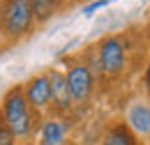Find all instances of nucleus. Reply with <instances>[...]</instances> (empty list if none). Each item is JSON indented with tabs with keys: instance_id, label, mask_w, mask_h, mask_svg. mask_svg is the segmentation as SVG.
<instances>
[{
	"instance_id": "f257e3e1",
	"label": "nucleus",
	"mask_w": 150,
	"mask_h": 145,
	"mask_svg": "<svg viewBox=\"0 0 150 145\" xmlns=\"http://www.w3.org/2000/svg\"><path fill=\"white\" fill-rule=\"evenodd\" d=\"M0 122L16 136V141H30L37 134L42 113L30 108L21 85H12L0 99Z\"/></svg>"
},
{
	"instance_id": "f03ea898",
	"label": "nucleus",
	"mask_w": 150,
	"mask_h": 145,
	"mask_svg": "<svg viewBox=\"0 0 150 145\" xmlns=\"http://www.w3.org/2000/svg\"><path fill=\"white\" fill-rule=\"evenodd\" d=\"M132 35L129 32H111L102 37L95 46L97 72L104 78L118 81L132 67Z\"/></svg>"
},
{
	"instance_id": "7ed1b4c3",
	"label": "nucleus",
	"mask_w": 150,
	"mask_h": 145,
	"mask_svg": "<svg viewBox=\"0 0 150 145\" xmlns=\"http://www.w3.org/2000/svg\"><path fill=\"white\" fill-rule=\"evenodd\" d=\"M37 30L30 0H2L0 2V39L5 44H19Z\"/></svg>"
},
{
	"instance_id": "20e7f679",
	"label": "nucleus",
	"mask_w": 150,
	"mask_h": 145,
	"mask_svg": "<svg viewBox=\"0 0 150 145\" xmlns=\"http://www.w3.org/2000/svg\"><path fill=\"white\" fill-rule=\"evenodd\" d=\"M65 78H67V88H69L74 106H86V104L93 101L95 90H97V78H95L93 69L88 67V62L69 60Z\"/></svg>"
},
{
	"instance_id": "39448f33",
	"label": "nucleus",
	"mask_w": 150,
	"mask_h": 145,
	"mask_svg": "<svg viewBox=\"0 0 150 145\" xmlns=\"http://www.w3.org/2000/svg\"><path fill=\"white\" fill-rule=\"evenodd\" d=\"M72 136V122L67 118H58V115H46L42 118L37 127V145H69Z\"/></svg>"
},
{
	"instance_id": "423d86ee",
	"label": "nucleus",
	"mask_w": 150,
	"mask_h": 145,
	"mask_svg": "<svg viewBox=\"0 0 150 145\" xmlns=\"http://www.w3.org/2000/svg\"><path fill=\"white\" fill-rule=\"evenodd\" d=\"M122 122L129 131L141 141H150V101L148 99H134L122 111Z\"/></svg>"
},
{
	"instance_id": "0eeeda50",
	"label": "nucleus",
	"mask_w": 150,
	"mask_h": 145,
	"mask_svg": "<svg viewBox=\"0 0 150 145\" xmlns=\"http://www.w3.org/2000/svg\"><path fill=\"white\" fill-rule=\"evenodd\" d=\"M49 83H51V111L58 118H65L74 111V101H72V94H69V88H67V78H65V72H60L58 67H51L49 72Z\"/></svg>"
},
{
	"instance_id": "6e6552de",
	"label": "nucleus",
	"mask_w": 150,
	"mask_h": 145,
	"mask_svg": "<svg viewBox=\"0 0 150 145\" xmlns=\"http://www.w3.org/2000/svg\"><path fill=\"white\" fill-rule=\"evenodd\" d=\"M21 88H23V94H25V99H28L33 111H37L42 115L46 111H51V83H49L46 72L30 76Z\"/></svg>"
},
{
	"instance_id": "1a4fd4ad",
	"label": "nucleus",
	"mask_w": 150,
	"mask_h": 145,
	"mask_svg": "<svg viewBox=\"0 0 150 145\" xmlns=\"http://www.w3.org/2000/svg\"><path fill=\"white\" fill-rule=\"evenodd\" d=\"M99 145H143V143L132 134L129 127L122 120H115V122H111L109 127L104 129Z\"/></svg>"
},
{
	"instance_id": "9d476101",
	"label": "nucleus",
	"mask_w": 150,
	"mask_h": 145,
	"mask_svg": "<svg viewBox=\"0 0 150 145\" xmlns=\"http://www.w3.org/2000/svg\"><path fill=\"white\" fill-rule=\"evenodd\" d=\"M30 5H33V14H35L37 25L49 23V21H51V18L65 7L62 0H30Z\"/></svg>"
},
{
	"instance_id": "9b49d317",
	"label": "nucleus",
	"mask_w": 150,
	"mask_h": 145,
	"mask_svg": "<svg viewBox=\"0 0 150 145\" xmlns=\"http://www.w3.org/2000/svg\"><path fill=\"white\" fill-rule=\"evenodd\" d=\"M0 145H19V141H16V136L9 131V129L5 127L2 122H0Z\"/></svg>"
},
{
	"instance_id": "f8f14e48",
	"label": "nucleus",
	"mask_w": 150,
	"mask_h": 145,
	"mask_svg": "<svg viewBox=\"0 0 150 145\" xmlns=\"http://www.w3.org/2000/svg\"><path fill=\"white\" fill-rule=\"evenodd\" d=\"M109 2H111V0H93L90 5H86V7H83V14H86V16H93L97 9H102V7H109Z\"/></svg>"
},
{
	"instance_id": "ddd939ff",
	"label": "nucleus",
	"mask_w": 150,
	"mask_h": 145,
	"mask_svg": "<svg viewBox=\"0 0 150 145\" xmlns=\"http://www.w3.org/2000/svg\"><path fill=\"white\" fill-rule=\"evenodd\" d=\"M143 83H146V92H148V101H150V53L146 60V76H143Z\"/></svg>"
},
{
	"instance_id": "4468645a",
	"label": "nucleus",
	"mask_w": 150,
	"mask_h": 145,
	"mask_svg": "<svg viewBox=\"0 0 150 145\" xmlns=\"http://www.w3.org/2000/svg\"><path fill=\"white\" fill-rule=\"evenodd\" d=\"M19 145H37L35 141H23V143H19Z\"/></svg>"
},
{
	"instance_id": "2eb2a0df",
	"label": "nucleus",
	"mask_w": 150,
	"mask_h": 145,
	"mask_svg": "<svg viewBox=\"0 0 150 145\" xmlns=\"http://www.w3.org/2000/svg\"><path fill=\"white\" fill-rule=\"evenodd\" d=\"M148 44H150V21H148Z\"/></svg>"
},
{
	"instance_id": "dca6fc26",
	"label": "nucleus",
	"mask_w": 150,
	"mask_h": 145,
	"mask_svg": "<svg viewBox=\"0 0 150 145\" xmlns=\"http://www.w3.org/2000/svg\"><path fill=\"white\" fill-rule=\"evenodd\" d=\"M62 2H65V5H67V2H72V0H62Z\"/></svg>"
},
{
	"instance_id": "f3484780",
	"label": "nucleus",
	"mask_w": 150,
	"mask_h": 145,
	"mask_svg": "<svg viewBox=\"0 0 150 145\" xmlns=\"http://www.w3.org/2000/svg\"><path fill=\"white\" fill-rule=\"evenodd\" d=\"M69 145H74V143H69Z\"/></svg>"
},
{
	"instance_id": "a211bd4d",
	"label": "nucleus",
	"mask_w": 150,
	"mask_h": 145,
	"mask_svg": "<svg viewBox=\"0 0 150 145\" xmlns=\"http://www.w3.org/2000/svg\"><path fill=\"white\" fill-rule=\"evenodd\" d=\"M0 2H2V0H0Z\"/></svg>"
}]
</instances>
